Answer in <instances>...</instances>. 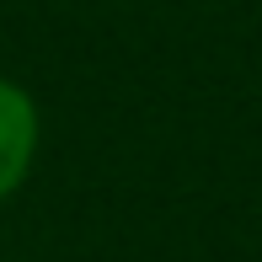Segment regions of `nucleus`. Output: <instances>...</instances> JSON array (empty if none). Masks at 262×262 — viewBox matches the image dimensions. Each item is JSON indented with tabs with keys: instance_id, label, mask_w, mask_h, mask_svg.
Listing matches in <instances>:
<instances>
[{
	"instance_id": "obj_1",
	"label": "nucleus",
	"mask_w": 262,
	"mask_h": 262,
	"mask_svg": "<svg viewBox=\"0 0 262 262\" xmlns=\"http://www.w3.org/2000/svg\"><path fill=\"white\" fill-rule=\"evenodd\" d=\"M32 150H38V107L21 86L0 80V198L16 193L32 166Z\"/></svg>"
}]
</instances>
